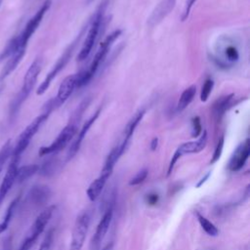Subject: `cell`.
<instances>
[{
  "instance_id": "ffe728a7",
  "label": "cell",
  "mask_w": 250,
  "mask_h": 250,
  "mask_svg": "<svg viewBox=\"0 0 250 250\" xmlns=\"http://www.w3.org/2000/svg\"><path fill=\"white\" fill-rule=\"evenodd\" d=\"M107 179H108L107 176L104 174H100V176L91 183V185L87 189V195L91 201H95L99 197Z\"/></svg>"
},
{
  "instance_id": "44dd1931",
  "label": "cell",
  "mask_w": 250,
  "mask_h": 250,
  "mask_svg": "<svg viewBox=\"0 0 250 250\" xmlns=\"http://www.w3.org/2000/svg\"><path fill=\"white\" fill-rule=\"evenodd\" d=\"M145 112L146 110L145 109H140L138 110L134 116L129 120V122L127 123L126 127H125V130H124V138H123V141L127 142V143H130V140L138 126V124L140 123V121L143 119L144 115H145Z\"/></svg>"
},
{
  "instance_id": "4316f807",
  "label": "cell",
  "mask_w": 250,
  "mask_h": 250,
  "mask_svg": "<svg viewBox=\"0 0 250 250\" xmlns=\"http://www.w3.org/2000/svg\"><path fill=\"white\" fill-rule=\"evenodd\" d=\"M224 57L229 63H234L239 59L238 50L233 45H228L224 49Z\"/></svg>"
},
{
  "instance_id": "e575fe53",
  "label": "cell",
  "mask_w": 250,
  "mask_h": 250,
  "mask_svg": "<svg viewBox=\"0 0 250 250\" xmlns=\"http://www.w3.org/2000/svg\"><path fill=\"white\" fill-rule=\"evenodd\" d=\"M1 250H11V238L10 237H7L4 240Z\"/></svg>"
},
{
  "instance_id": "60d3db41",
  "label": "cell",
  "mask_w": 250,
  "mask_h": 250,
  "mask_svg": "<svg viewBox=\"0 0 250 250\" xmlns=\"http://www.w3.org/2000/svg\"><path fill=\"white\" fill-rule=\"evenodd\" d=\"M2 3H3V0H0V7H1V5H2Z\"/></svg>"
},
{
  "instance_id": "6da1fadb",
  "label": "cell",
  "mask_w": 250,
  "mask_h": 250,
  "mask_svg": "<svg viewBox=\"0 0 250 250\" xmlns=\"http://www.w3.org/2000/svg\"><path fill=\"white\" fill-rule=\"evenodd\" d=\"M88 104H89V101L84 100L79 104L76 111L73 113L71 119L69 120L68 124L60 132V134L55 139V141L51 145H49L48 146H42L39 149V155L40 156L57 153L68 145V143L73 139V137L77 133L79 121L81 119V116H82L85 108H87Z\"/></svg>"
},
{
  "instance_id": "e0dca14e",
  "label": "cell",
  "mask_w": 250,
  "mask_h": 250,
  "mask_svg": "<svg viewBox=\"0 0 250 250\" xmlns=\"http://www.w3.org/2000/svg\"><path fill=\"white\" fill-rule=\"evenodd\" d=\"M24 54H25L24 49H19L12 56H10L7 59V62L4 65V67L0 73V81L4 80L6 77H8L17 68V66L22 60Z\"/></svg>"
},
{
  "instance_id": "603a6c76",
  "label": "cell",
  "mask_w": 250,
  "mask_h": 250,
  "mask_svg": "<svg viewBox=\"0 0 250 250\" xmlns=\"http://www.w3.org/2000/svg\"><path fill=\"white\" fill-rule=\"evenodd\" d=\"M39 170V165L37 164H29V165H24L21 167L18 168L17 172V178L16 182L19 184H21L28 180L30 177H32L34 174H36Z\"/></svg>"
},
{
  "instance_id": "8992f818",
  "label": "cell",
  "mask_w": 250,
  "mask_h": 250,
  "mask_svg": "<svg viewBox=\"0 0 250 250\" xmlns=\"http://www.w3.org/2000/svg\"><path fill=\"white\" fill-rule=\"evenodd\" d=\"M55 208L56 207L54 205L48 206L37 216V218L31 225L29 231L27 232V235L22 240V243L21 244L18 250H29L33 246V244L35 243V241L37 240L39 235L43 232L47 224L49 223L55 211Z\"/></svg>"
},
{
  "instance_id": "f1b7e54d",
  "label": "cell",
  "mask_w": 250,
  "mask_h": 250,
  "mask_svg": "<svg viewBox=\"0 0 250 250\" xmlns=\"http://www.w3.org/2000/svg\"><path fill=\"white\" fill-rule=\"evenodd\" d=\"M147 174H148V171L146 168H144L142 169L141 171H139L130 181H129V186H137L141 183H143L146 178L147 177Z\"/></svg>"
},
{
  "instance_id": "ba28073f",
  "label": "cell",
  "mask_w": 250,
  "mask_h": 250,
  "mask_svg": "<svg viewBox=\"0 0 250 250\" xmlns=\"http://www.w3.org/2000/svg\"><path fill=\"white\" fill-rule=\"evenodd\" d=\"M50 5H51V2L46 1L40 7V9L32 16V18H30V20L27 21V23L23 27L22 31L19 35L16 36L17 40H18V49H24V50L26 49L29 39L31 38L33 33L36 31L37 27L39 26L40 22L42 21L45 14H46V12L50 8Z\"/></svg>"
},
{
  "instance_id": "52a82bcc",
  "label": "cell",
  "mask_w": 250,
  "mask_h": 250,
  "mask_svg": "<svg viewBox=\"0 0 250 250\" xmlns=\"http://www.w3.org/2000/svg\"><path fill=\"white\" fill-rule=\"evenodd\" d=\"M83 34V31H81V33L79 34V36L65 49V51L63 52V54L59 58V60L57 61V62L55 63L54 67L52 68V70L47 74V76L45 77V79L43 80V82L39 85L38 89H37V95H43L49 88L51 82L53 81V79L64 68V66L67 64L68 61L70 60L73 52H74V49H75V46L77 44V42H79V39L81 37V35Z\"/></svg>"
},
{
  "instance_id": "9a60e30c",
  "label": "cell",
  "mask_w": 250,
  "mask_h": 250,
  "mask_svg": "<svg viewBox=\"0 0 250 250\" xmlns=\"http://www.w3.org/2000/svg\"><path fill=\"white\" fill-rule=\"evenodd\" d=\"M112 215H113V208L111 206H109L107 208V210L104 212V214L103 215V217L97 227L95 234L93 236L92 243L94 244V246L97 247L100 244V242L104 239V237L105 236V234L108 230L109 225L111 223V220H112Z\"/></svg>"
},
{
  "instance_id": "484cf974",
  "label": "cell",
  "mask_w": 250,
  "mask_h": 250,
  "mask_svg": "<svg viewBox=\"0 0 250 250\" xmlns=\"http://www.w3.org/2000/svg\"><path fill=\"white\" fill-rule=\"evenodd\" d=\"M12 142L11 140H8L0 148V175L4 169V166L6 165L9 157L12 155Z\"/></svg>"
},
{
  "instance_id": "74e56055",
  "label": "cell",
  "mask_w": 250,
  "mask_h": 250,
  "mask_svg": "<svg viewBox=\"0 0 250 250\" xmlns=\"http://www.w3.org/2000/svg\"><path fill=\"white\" fill-rule=\"evenodd\" d=\"M112 245H113V243H112V242H109V243H107V244L103 248V250H111V249H112Z\"/></svg>"
},
{
  "instance_id": "30bf717a",
  "label": "cell",
  "mask_w": 250,
  "mask_h": 250,
  "mask_svg": "<svg viewBox=\"0 0 250 250\" xmlns=\"http://www.w3.org/2000/svg\"><path fill=\"white\" fill-rule=\"evenodd\" d=\"M206 144H207V132L206 131H203L201 136L196 141H191V142H187V143L182 144L176 149V151L174 152V154L171 158V161L169 163L168 170H167V176H169L172 173L174 166L180 157H182L184 154L200 152L201 150L204 149V147L206 146Z\"/></svg>"
},
{
  "instance_id": "8d00e7d4",
  "label": "cell",
  "mask_w": 250,
  "mask_h": 250,
  "mask_svg": "<svg viewBox=\"0 0 250 250\" xmlns=\"http://www.w3.org/2000/svg\"><path fill=\"white\" fill-rule=\"evenodd\" d=\"M158 146V138H153L151 143H150V148L151 150H155Z\"/></svg>"
},
{
  "instance_id": "d590c367",
  "label": "cell",
  "mask_w": 250,
  "mask_h": 250,
  "mask_svg": "<svg viewBox=\"0 0 250 250\" xmlns=\"http://www.w3.org/2000/svg\"><path fill=\"white\" fill-rule=\"evenodd\" d=\"M210 174H211V172H208V173H207V174H206V175H205V176H204V177H203V178H202V179H201V180L196 184V186H195V187H196V188H200V187H201V186L206 182V180L209 178Z\"/></svg>"
},
{
  "instance_id": "2e32d148",
  "label": "cell",
  "mask_w": 250,
  "mask_h": 250,
  "mask_svg": "<svg viewBox=\"0 0 250 250\" xmlns=\"http://www.w3.org/2000/svg\"><path fill=\"white\" fill-rule=\"evenodd\" d=\"M176 0H163L152 12L150 18L148 19V23L154 25L163 20L175 7Z\"/></svg>"
},
{
  "instance_id": "4fadbf2b",
  "label": "cell",
  "mask_w": 250,
  "mask_h": 250,
  "mask_svg": "<svg viewBox=\"0 0 250 250\" xmlns=\"http://www.w3.org/2000/svg\"><path fill=\"white\" fill-rule=\"evenodd\" d=\"M250 153V141L246 139L242 144H240L235 150L233 151L229 162V169L232 172L240 170L246 163Z\"/></svg>"
},
{
  "instance_id": "9c48e42d",
  "label": "cell",
  "mask_w": 250,
  "mask_h": 250,
  "mask_svg": "<svg viewBox=\"0 0 250 250\" xmlns=\"http://www.w3.org/2000/svg\"><path fill=\"white\" fill-rule=\"evenodd\" d=\"M90 225V214L88 211H84L78 215L75 220L69 250H82L85 242V238L88 232Z\"/></svg>"
},
{
  "instance_id": "d6a6232c",
  "label": "cell",
  "mask_w": 250,
  "mask_h": 250,
  "mask_svg": "<svg viewBox=\"0 0 250 250\" xmlns=\"http://www.w3.org/2000/svg\"><path fill=\"white\" fill-rule=\"evenodd\" d=\"M196 1H197V0H186L184 12H183V15H182V17H181L182 21H186V20L188 18V15H189V13H190V10H191L193 4H194Z\"/></svg>"
},
{
  "instance_id": "5b68a950",
  "label": "cell",
  "mask_w": 250,
  "mask_h": 250,
  "mask_svg": "<svg viewBox=\"0 0 250 250\" xmlns=\"http://www.w3.org/2000/svg\"><path fill=\"white\" fill-rule=\"evenodd\" d=\"M50 112L51 111H49V110H45L43 113L38 115L35 119H33L29 125H27L25 127V129L19 136L17 144H16L14 149L12 150L11 157L21 159L22 153L28 146V145H29L30 141L32 140V138L34 137V135L38 132L40 127L44 124V122L49 117Z\"/></svg>"
},
{
  "instance_id": "7c38bea8",
  "label": "cell",
  "mask_w": 250,
  "mask_h": 250,
  "mask_svg": "<svg viewBox=\"0 0 250 250\" xmlns=\"http://www.w3.org/2000/svg\"><path fill=\"white\" fill-rule=\"evenodd\" d=\"M20 160L21 159L12 157V159H11L9 165H8L7 171L5 173V176L3 178L2 183L0 185V206L3 203L6 195L9 193V191L12 188V187L16 183L17 172H18Z\"/></svg>"
},
{
  "instance_id": "8fae6325",
  "label": "cell",
  "mask_w": 250,
  "mask_h": 250,
  "mask_svg": "<svg viewBox=\"0 0 250 250\" xmlns=\"http://www.w3.org/2000/svg\"><path fill=\"white\" fill-rule=\"evenodd\" d=\"M78 80H79V72L65 77L59 87L56 98L53 100H50L46 104V106L53 109L62 104L70 97L74 89L78 88Z\"/></svg>"
},
{
  "instance_id": "5bb4252c",
  "label": "cell",
  "mask_w": 250,
  "mask_h": 250,
  "mask_svg": "<svg viewBox=\"0 0 250 250\" xmlns=\"http://www.w3.org/2000/svg\"><path fill=\"white\" fill-rule=\"evenodd\" d=\"M100 112H101V108H99V109L84 123V125H83L82 128L80 129V131H79V133H78V135H77L75 141L72 143V145L70 146V147H69V149H68V152H67V160L71 159V158L77 153V151L79 150L80 146H81V144H82L84 138L86 137V135H87V133H88L90 127H91V126L93 125V123L96 121V119H97L98 116L100 115Z\"/></svg>"
},
{
  "instance_id": "836d02e7",
  "label": "cell",
  "mask_w": 250,
  "mask_h": 250,
  "mask_svg": "<svg viewBox=\"0 0 250 250\" xmlns=\"http://www.w3.org/2000/svg\"><path fill=\"white\" fill-rule=\"evenodd\" d=\"M158 194L157 193H149V194H147L146 195V202L148 203V204H150V205H154V204H156L157 202H158Z\"/></svg>"
},
{
  "instance_id": "d6986e66",
  "label": "cell",
  "mask_w": 250,
  "mask_h": 250,
  "mask_svg": "<svg viewBox=\"0 0 250 250\" xmlns=\"http://www.w3.org/2000/svg\"><path fill=\"white\" fill-rule=\"evenodd\" d=\"M29 200L34 205H42L51 196V190L46 186H34L29 190Z\"/></svg>"
},
{
  "instance_id": "1f68e13d",
  "label": "cell",
  "mask_w": 250,
  "mask_h": 250,
  "mask_svg": "<svg viewBox=\"0 0 250 250\" xmlns=\"http://www.w3.org/2000/svg\"><path fill=\"white\" fill-rule=\"evenodd\" d=\"M223 147H224V137H222L220 139V141L218 142L217 146H216V148H215V151L213 153V156H212V159H211V163H215L217 162L220 157H221V154H222V151H223Z\"/></svg>"
},
{
  "instance_id": "f35d334b",
  "label": "cell",
  "mask_w": 250,
  "mask_h": 250,
  "mask_svg": "<svg viewBox=\"0 0 250 250\" xmlns=\"http://www.w3.org/2000/svg\"><path fill=\"white\" fill-rule=\"evenodd\" d=\"M2 90H3V86H0V95L2 93Z\"/></svg>"
},
{
  "instance_id": "ab89813d",
  "label": "cell",
  "mask_w": 250,
  "mask_h": 250,
  "mask_svg": "<svg viewBox=\"0 0 250 250\" xmlns=\"http://www.w3.org/2000/svg\"><path fill=\"white\" fill-rule=\"evenodd\" d=\"M92 1H94V0H86V2H87V3H91Z\"/></svg>"
},
{
  "instance_id": "3957f363",
  "label": "cell",
  "mask_w": 250,
  "mask_h": 250,
  "mask_svg": "<svg viewBox=\"0 0 250 250\" xmlns=\"http://www.w3.org/2000/svg\"><path fill=\"white\" fill-rule=\"evenodd\" d=\"M120 34H121V30L120 29L114 30L109 35H107L106 38L101 43V45H100L98 51L96 52V54H95L91 63H90L89 67L86 70L79 72L78 88L86 85L92 79V77L97 72L98 68L101 66V64L104 61V59H105L108 51L110 50V47L112 46L113 42L120 36Z\"/></svg>"
},
{
  "instance_id": "277c9868",
  "label": "cell",
  "mask_w": 250,
  "mask_h": 250,
  "mask_svg": "<svg viewBox=\"0 0 250 250\" xmlns=\"http://www.w3.org/2000/svg\"><path fill=\"white\" fill-rule=\"evenodd\" d=\"M105 7H106V1L103 2L102 5H100V7L97 9L95 15L93 16V18L90 21L89 29L86 34V38H85L83 45L78 53V56H77V60L79 62L85 61L89 57V55L91 54V52L93 50V47L98 39L100 29L103 25L104 14Z\"/></svg>"
},
{
  "instance_id": "f546056e",
  "label": "cell",
  "mask_w": 250,
  "mask_h": 250,
  "mask_svg": "<svg viewBox=\"0 0 250 250\" xmlns=\"http://www.w3.org/2000/svg\"><path fill=\"white\" fill-rule=\"evenodd\" d=\"M54 241V229H50L45 235L38 250H51Z\"/></svg>"
},
{
  "instance_id": "ac0fdd59",
  "label": "cell",
  "mask_w": 250,
  "mask_h": 250,
  "mask_svg": "<svg viewBox=\"0 0 250 250\" xmlns=\"http://www.w3.org/2000/svg\"><path fill=\"white\" fill-rule=\"evenodd\" d=\"M233 97H234L233 94L223 96V97L219 98L214 103L213 107H212V112H213V116L217 122H219L222 119L225 112L231 106Z\"/></svg>"
},
{
  "instance_id": "83f0119b",
  "label": "cell",
  "mask_w": 250,
  "mask_h": 250,
  "mask_svg": "<svg viewBox=\"0 0 250 250\" xmlns=\"http://www.w3.org/2000/svg\"><path fill=\"white\" fill-rule=\"evenodd\" d=\"M214 87V82L211 78H208L204 81V84L202 85L201 92H200V101L201 102H206L213 90Z\"/></svg>"
},
{
  "instance_id": "7402d4cb",
  "label": "cell",
  "mask_w": 250,
  "mask_h": 250,
  "mask_svg": "<svg viewBox=\"0 0 250 250\" xmlns=\"http://www.w3.org/2000/svg\"><path fill=\"white\" fill-rule=\"evenodd\" d=\"M195 94H196V86L195 85H191V86L188 87L187 89H185L178 101L177 107H176L177 111L181 112L184 109H186L189 105V104L192 102L193 98L195 97Z\"/></svg>"
},
{
  "instance_id": "4dcf8cb0",
  "label": "cell",
  "mask_w": 250,
  "mask_h": 250,
  "mask_svg": "<svg viewBox=\"0 0 250 250\" xmlns=\"http://www.w3.org/2000/svg\"><path fill=\"white\" fill-rule=\"evenodd\" d=\"M191 125H192V129H191V137L196 138L198 137L201 132H202V127H201V122H200V118L198 116H195L192 120H191Z\"/></svg>"
},
{
  "instance_id": "d4e9b609",
  "label": "cell",
  "mask_w": 250,
  "mask_h": 250,
  "mask_svg": "<svg viewBox=\"0 0 250 250\" xmlns=\"http://www.w3.org/2000/svg\"><path fill=\"white\" fill-rule=\"evenodd\" d=\"M196 216H197V220H198L201 228L208 235L217 236L219 234V229L212 222H210L208 219H206L205 217L200 215L198 212H196Z\"/></svg>"
},
{
  "instance_id": "7a4b0ae2",
  "label": "cell",
  "mask_w": 250,
  "mask_h": 250,
  "mask_svg": "<svg viewBox=\"0 0 250 250\" xmlns=\"http://www.w3.org/2000/svg\"><path fill=\"white\" fill-rule=\"evenodd\" d=\"M41 68H42V61H41V59L38 58L35 61H33V62L30 64V66L26 70L25 75L23 77L21 89L17 94V96L14 98V100L12 101L11 105H10L9 116H10L11 120H13L17 117L22 104L25 102V100L28 98L31 91L33 90V88L36 84L38 75L41 71Z\"/></svg>"
},
{
  "instance_id": "cb8c5ba5",
  "label": "cell",
  "mask_w": 250,
  "mask_h": 250,
  "mask_svg": "<svg viewBox=\"0 0 250 250\" xmlns=\"http://www.w3.org/2000/svg\"><path fill=\"white\" fill-rule=\"evenodd\" d=\"M20 198H21V196L18 195V196L9 204V206H8V208H7V210H6V213H5L4 217H3V220L0 222V234H1L2 232H4V231L8 229V227H9V225H10V222H11V220H12V218H13V216H14V213H15V211H16V208H17V206H18V204H19V202H20Z\"/></svg>"
}]
</instances>
